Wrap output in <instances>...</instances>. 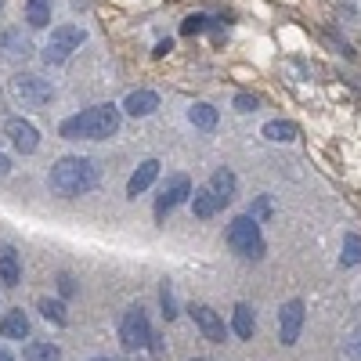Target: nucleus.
Here are the masks:
<instances>
[{
	"instance_id": "nucleus-12",
	"label": "nucleus",
	"mask_w": 361,
	"mask_h": 361,
	"mask_svg": "<svg viewBox=\"0 0 361 361\" xmlns=\"http://www.w3.org/2000/svg\"><path fill=\"white\" fill-rule=\"evenodd\" d=\"M209 192H214L217 195V202H221V209L235 199V192H238V177L228 170V166H217L214 170V177H209V185H206Z\"/></svg>"
},
{
	"instance_id": "nucleus-7",
	"label": "nucleus",
	"mask_w": 361,
	"mask_h": 361,
	"mask_svg": "<svg viewBox=\"0 0 361 361\" xmlns=\"http://www.w3.org/2000/svg\"><path fill=\"white\" fill-rule=\"evenodd\" d=\"M188 199H192V180H188V173H170L166 185H163L159 195H156V217L166 221L170 209H177L180 202H188Z\"/></svg>"
},
{
	"instance_id": "nucleus-16",
	"label": "nucleus",
	"mask_w": 361,
	"mask_h": 361,
	"mask_svg": "<svg viewBox=\"0 0 361 361\" xmlns=\"http://www.w3.org/2000/svg\"><path fill=\"white\" fill-rule=\"evenodd\" d=\"M0 336H4V340H25L29 336L25 311H8L4 318H0Z\"/></svg>"
},
{
	"instance_id": "nucleus-21",
	"label": "nucleus",
	"mask_w": 361,
	"mask_h": 361,
	"mask_svg": "<svg viewBox=\"0 0 361 361\" xmlns=\"http://www.w3.org/2000/svg\"><path fill=\"white\" fill-rule=\"evenodd\" d=\"M188 119H192L199 130H214V127H217V109L206 105V102H195V105L188 109Z\"/></svg>"
},
{
	"instance_id": "nucleus-23",
	"label": "nucleus",
	"mask_w": 361,
	"mask_h": 361,
	"mask_svg": "<svg viewBox=\"0 0 361 361\" xmlns=\"http://www.w3.org/2000/svg\"><path fill=\"white\" fill-rule=\"evenodd\" d=\"M40 314L47 318V322H54V325H69V314H66V304L62 300H40Z\"/></svg>"
},
{
	"instance_id": "nucleus-28",
	"label": "nucleus",
	"mask_w": 361,
	"mask_h": 361,
	"mask_svg": "<svg viewBox=\"0 0 361 361\" xmlns=\"http://www.w3.org/2000/svg\"><path fill=\"white\" fill-rule=\"evenodd\" d=\"M257 105H260V102H257L253 94H238V98H235V109H238V112H257Z\"/></svg>"
},
{
	"instance_id": "nucleus-8",
	"label": "nucleus",
	"mask_w": 361,
	"mask_h": 361,
	"mask_svg": "<svg viewBox=\"0 0 361 361\" xmlns=\"http://www.w3.org/2000/svg\"><path fill=\"white\" fill-rule=\"evenodd\" d=\"M4 134H8V141L18 148L22 156H33L37 148H40V130L29 123V119H22V116H11V119H8Z\"/></svg>"
},
{
	"instance_id": "nucleus-18",
	"label": "nucleus",
	"mask_w": 361,
	"mask_h": 361,
	"mask_svg": "<svg viewBox=\"0 0 361 361\" xmlns=\"http://www.w3.org/2000/svg\"><path fill=\"white\" fill-rule=\"evenodd\" d=\"M192 214L195 217H217L221 214V202H217V195L214 192H209V188H195L192 192Z\"/></svg>"
},
{
	"instance_id": "nucleus-31",
	"label": "nucleus",
	"mask_w": 361,
	"mask_h": 361,
	"mask_svg": "<svg viewBox=\"0 0 361 361\" xmlns=\"http://www.w3.org/2000/svg\"><path fill=\"white\" fill-rule=\"evenodd\" d=\"M166 51H173V44H170V40H159V44H156V54H159V58H163V54H166Z\"/></svg>"
},
{
	"instance_id": "nucleus-20",
	"label": "nucleus",
	"mask_w": 361,
	"mask_h": 361,
	"mask_svg": "<svg viewBox=\"0 0 361 361\" xmlns=\"http://www.w3.org/2000/svg\"><path fill=\"white\" fill-rule=\"evenodd\" d=\"M264 137L267 141H296L300 127L289 123V119H271V123H264Z\"/></svg>"
},
{
	"instance_id": "nucleus-36",
	"label": "nucleus",
	"mask_w": 361,
	"mask_h": 361,
	"mask_svg": "<svg viewBox=\"0 0 361 361\" xmlns=\"http://www.w3.org/2000/svg\"><path fill=\"white\" fill-rule=\"evenodd\" d=\"M195 361H206V357H195Z\"/></svg>"
},
{
	"instance_id": "nucleus-6",
	"label": "nucleus",
	"mask_w": 361,
	"mask_h": 361,
	"mask_svg": "<svg viewBox=\"0 0 361 361\" xmlns=\"http://www.w3.org/2000/svg\"><path fill=\"white\" fill-rule=\"evenodd\" d=\"M11 94H15V102H22V109H44V105L54 102V87L40 76L22 73V76L11 80Z\"/></svg>"
},
{
	"instance_id": "nucleus-33",
	"label": "nucleus",
	"mask_w": 361,
	"mask_h": 361,
	"mask_svg": "<svg viewBox=\"0 0 361 361\" xmlns=\"http://www.w3.org/2000/svg\"><path fill=\"white\" fill-rule=\"evenodd\" d=\"M0 361H15V354H11V350H8L4 343H0Z\"/></svg>"
},
{
	"instance_id": "nucleus-10",
	"label": "nucleus",
	"mask_w": 361,
	"mask_h": 361,
	"mask_svg": "<svg viewBox=\"0 0 361 361\" xmlns=\"http://www.w3.org/2000/svg\"><path fill=\"white\" fill-rule=\"evenodd\" d=\"M188 314H192L195 329L202 333V340H209V343H224L228 329H224V322H221V314H217L214 307H206V304H192V307H188Z\"/></svg>"
},
{
	"instance_id": "nucleus-34",
	"label": "nucleus",
	"mask_w": 361,
	"mask_h": 361,
	"mask_svg": "<svg viewBox=\"0 0 361 361\" xmlns=\"http://www.w3.org/2000/svg\"><path fill=\"white\" fill-rule=\"evenodd\" d=\"M354 350H357V357H361V343H357V347H354Z\"/></svg>"
},
{
	"instance_id": "nucleus-37",
	"label": "nucleus",
	"mask_w": 361,
	"mask_h": 361,
	"mask_svg": "<svg viewBox=\"0 0 361 361\" xmlns=\"http://www.w3.org/2000/svg\"><path fill=\"white\" fill-rule=\"evenodd\" d=\"M0 8H4V0H0Z\"/></svg>"
},
{
	"instance_id": "nucleus-4",
	"label": "nucleus",
	"mask_w": 361,
	"mask_h": 361,
	"mask_svg": "<svg viewBox=\"0 0 361 361\" xmlns=\"http://www.w3.org/2000/svg\"><path fill=\"white\" fill-rule=\"evenodd\" d=\"M83 40H87V33L80 25H58L51 33V40L44 44V62L47 66H66L73 58V51H80Z\"/></svg>"
},
{
	"instance_id": "nucleus-14",
	"label": "nucleus",
	"mask_w": 361,
	"mask_h": 361,
	"mask_svg": "<svg viewBox=\"0 0 361 361\" xmlns=\"http://www.w3.org/2000/svg\"><path fill=\"white\" fill-rule=\"evenodd\" d=\"M29 51H33V47H29V40L18 33V29H11V33L0 37V58H8V62H22Z\"/></svg>"
},
{
	"instance_id": "nucleus-24",
	"label": "nucleus",
	"mask_w": 361,
	"mask_h": 361,
	"mask_svg": "<svg viewBox=\"0 0 361 361\" xmlns=\"http://www.w3.org/2000/svg\"><path fill=\"white\" fill-rule=\"evenodd\" d=\"M340 264L343 267H354V264H361V235H347L343 238V257H340Z\"/></svg>"
},
{
	"instance_id": "nucleus-2",
	"label": "nucleus",
	"mask_w": 361,
	"mask_h": 361,
	"mask_svg": "<svg viewBox=\"0 0 361 361\" xmlns=\"http://www.w3.org/2000/svg\"><path fill=\"white\" fill-rule=\"evenodd\" d=\"M47 185H51L54 195H62V199L87 195V192H94V185H98V166L90 163L87 156H66V159H58L51 166Z\"/></svg>"
},
{
	"instance_id": "nucleus-11",
	"label": "nucleus",
	"mask_w": 361,
	"mask_h": 361,
	"mask_svg": "<svg viewBox=\"0 0 361 361\" xmlns=\"http://www.w3.org/2000/svg\"><path fill=\"white\" fill-rule=\"evenodd\" d=\"M156 109H159V94H156V90H130V94L123 98V105H119V112H127L134 119L152 116Z\"/></svg>"
},
{
	"instance_id": "nucleus-29",
	"label": "nucleus",
	"mask_w": 361,
	"mask_h": 361,
	"mask_svg": "<svg viewBox=\"0 0 361 361\" xmlns=\"http://www.w3.org/2000/svg\"><path fill=\"white\" fill-rule=\"evenodd\" d=\"M58 293H62V296H73V293H76L73 275H58Z\"/></svg>"
},
{
	"instance_id": "nucleus-32",
	"label": "nucleus",
	"mask_w": 361,
	"mask_h": 361,
	"mask_svg": "<svg viewBox=\"0 0 361 361\" xmlns=\"http://www.w3.org/2000/svg\"><path fill=\"white\" fill-rule=\"evenodd\" d=\"M8 170H11V159H8V156H4V152H0V177H4V173H8Z\"/></svg>"
},
{
	"instance_id": "nucleus-5",
	"label": "nucleus",
	"mask_w": 361,
	"mask_h": 361,
	"mask_svg": "<svg viewBox=\"0 0 361 361\" xmlns=\"http://www.w3.org/2000/svg\"><path fill=\"white\" fill-rule=\"evenodd\" d=\"M148 336H152V325H148V311L141 304L127 307L123 318H119V343L127 350H145L148 347Z\"/></svg>"
},
{
	"instance_id": "nucleus-13",
	"label": "nucleus",
	"mask_w": 361,
	"mask_h": 361,
	"mask_svg": "<svg viewBox=\"0 0 361 361\" xmlns=\"http://www.w3.org/2000/svg\"><path fill=\"white\" fill-rule=\"evenodd\" d=\"M156 177H159V159H145V163L130 173V180H127V195L137 199L141 192H148V188L156 185Z\"/></svg>"
},
{
	"instance_id": "nucleus-26",
	"label": "nucleus",
	"mask_w": 361,
	"mask_h": 361,
	"mask_svg": "<svg viewBox=\"0 0 361 361\" xmlns=\"http://www.w3.org/2000/svg\"><path fill=\"white\" fill-rule=\"evenodd\" d=\"M159 304H163V318L173 322V318H177V300H173V286H170V282L159 286Z\"/></svg>"
},
{
	"instance_id": "nucleus-35",
	"label": "nucleus",
	"mask_w": 361,
	"mask_h": 361,
	"mask_svg": "<svg viewBox=\"0 0 361 361\" xmlns=\"http://www.w3.org/2000/svg\"><path fill=\"white\" fill-rule=\"evenodd\" d=\"M94 361H105V357H94ZM109 361H116V357H109Z\"/></svg>"
},
{
	"instance_id": "nucleus-17",
	"label": "nucleus",
	"mask_w": 361,
	"mask_h": 361,
	"mask_svg": "<svg viewBox=\"0 0 361 361\" xmlns=\"http://www.w3.org/2000/svg\"><path fill=\"white\" fill-rule=\"evenodd\" d=\"M231 329H235V336H238V340H253V333H257V314H253L250 304H238V307H235Z\"/></svg>"
},
{
	"instance_id": "nucleus-19",
	"label": "nucleus",
	"mask_w": 361,
	"mask_h": 361,
	"mask_svg": "<svg viewBox=\"0 0 361 361\" xmlns=\"http://www.w3.org/2000/svg\"><path fill=\"white\" fill-rule=\"evenodd\" d=\"M22 361H62V350L54 343H44V340H33L22 347Z\"/></svg>"
},
{
	"instance_id": "nucleus-1",
	"label": "nucleus",
	"mask_w": 361,
	"mask_h": 361,
	"mask_svg": "<svg viewBox=\"0 0 361 361\" xmlns=\"http://www.w3.org/2000/svg\"><path fill=\"white\" fill-rule=\"evenodd\" d=\"M119 123H123L119 105L105 102V105H90V109L62 119L58 134H62L66 141H105V137H112L119 130Z\"/></svg>"
},
{
	"instance_id": "nucleus-15",
	"label": "nucleus",
	"mask_w": 361,
	"mask_h": 361,
	"mask_svg": "<svg viewBox=\"0 0 361 361\" xmlns=\"http://www.w3.org/2000/svg\"><path fill=\"white\" fill-rule=\"evenodd\" d=\"M0 282H4L8 289H15L22 282V264H18V253L11 246L0 250Z\"/></svg>"
},
{
	"instance_id": "nucleus-22",
	"label": "nucleus",
	"mask_w": 361,
	"mask_h": 361,
	"mask_svg": "<svg viewBox=\"0 0 361 361\" xmlns=\"http://www.w3.org/2000/svg\"><path fill=\"white\" fill-rule=\"evenodd\" d=\"M25 22L33 29H44L51 22V0H29L25 4Z\"/></svg>"
},
{
	"instance_id": "nucleus-30",
	"label": "nucleus",
	"mask_w": 361,
	"mask_h": 361,
	"mask_svg": "<svg viewBox=\"0 0 361 361\" xmlns=\"http://www.w3.org/2000/svg\"><path fill=\"white\" fill-rule=\"evenodd\" d=\"M148 350H152L156 357H163V354H166V347H163V336H156V333L148 336Z\"/></svg>"
},
{
	"instance_id": "nucleus-27",
	"label": "nucleus",
	"mask_w": 361,
	"mask_h": 361,
	"mask_svg": "<svg viewBox=\"0 0 361 361\" xmlns=\"http://www.w3.org/2000/svg\"><path fill=\"white\" fill-rule=\"evenodd\" d=\"M206 15H188L185 22H180V33H185V37H195V33H202V29H206Z\"/></svg>"
},
{
	"instance_id": "nucleus-9",
	"label": "nucleus",
	"mask_w": 361,
	"mask_h": 361,
	"mask_svg": "<svg viewBox=\"0 0 361 361\" xmlns=\"http://www.w3.org/2000/svg\"><path fill=\"white\" fill-rule=\"evenodd\" d=\"M304 300H289V304H282L279 311V340L282 347H293L300 340V329H304Z\"/></svg>"
},
{
	"instance_id": "nucleus-25",
	"label": "nucleus",
	"mask_w": 361,
	"mask_h": 361,
	"mask_svg": "<svg viewBox=\"0 0 361 361\" xmlns=\"http://www.w3.org/2000/svg\"><path fill=\"white\" fill-rule=\"evenodd\" d=\"M271 214H275V202H271V195H257L253 206H250V217H253L257 224H264V221H271Z\"/></svg>"
},
{
	"instance_id": "nucleus-3",
	"label": "nucleus",
	"mask_w": 361,
	"mask_h": 361,
	"mask_svg": "<svg viewBox=\"0 0 361 361\" xmlns=\"http://www.w3.org/2000/svg\"><path fill=\"white\" fill-rule=\"evenodd\" d=\"M224 238H228L231 253H235V257H243V260H264V253H267L264 235H260V224H257L250 214L235 217V221L228 224Z\"/></svg>"
}]
</instances>
